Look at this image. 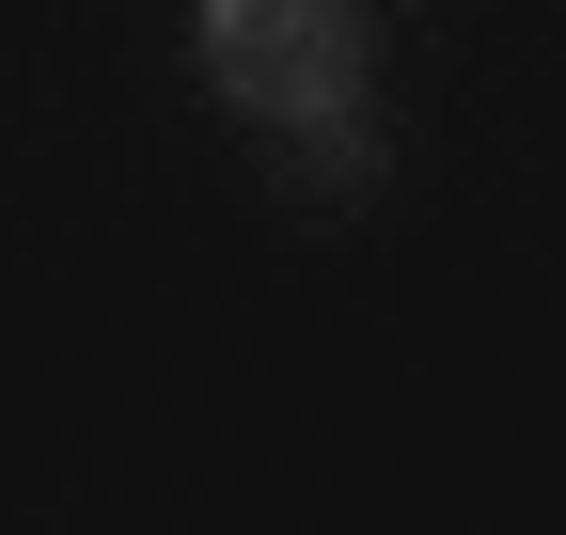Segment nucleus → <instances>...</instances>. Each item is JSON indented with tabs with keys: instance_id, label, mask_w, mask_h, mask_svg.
Returning a JSON list of instances; mask_svg holds the SVG:
<instances>
[{
	"instance_id": "1",
	"label": "nucleus",
	"mask_w": 566,
	"mask_h": 535,
	"mask_svg": "<svg viewBox=\"0 0 566 535\" xmlns=\"http://www.w3.org/2000/svg\"><path fill=\"white\" fill-rule=\"evenodd\" d=\"M205 80L268 126H346L363 111V32H346V0H205Z\"/></svg>"
}]
</instances>
